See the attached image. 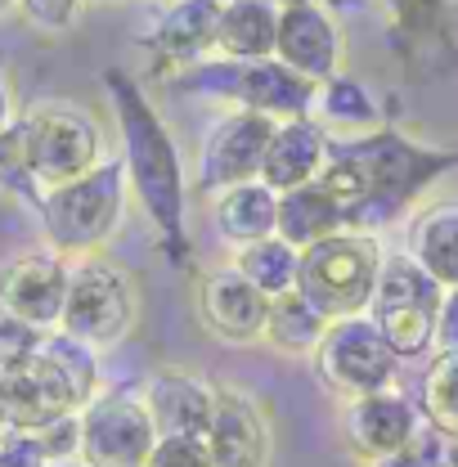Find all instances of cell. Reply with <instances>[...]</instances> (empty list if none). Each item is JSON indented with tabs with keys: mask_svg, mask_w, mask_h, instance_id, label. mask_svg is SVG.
<instances>
[{
	"mask_svg": "<svg viewBox=\"0 0 458 467\" xmlns=\"http://www.w3.org/2000/svg\"><path fill=\"white\" fill-rule=\"evenodd\" d=\"M458 167V149H422L401 130H373L355 140H328V162L319 184L342 202L346 225L373 234L401 216L404 207L436 180L441 171Z\"/></svg>",
	"mask_w": 458,
	"mask_h": 467,
	"instance_id": "cell-1",
	"label": "cell"
},
{
	"mask_svg": "<svg viewBox=\"0 0 458 467\" xmlns=\"http://www.w3.org/2000/svg\"><path fill=\"white\" fill-rule=\"evenodd\" d=\"M104 90L113 99V117H117V140H121V167H126V184H130V198L144 207L153 234L162 238V247L172 256H184V198H189V184H184V167H180V149H175L172 130L162 113L153 109V99L144 95V86L121 72L109 67L104 72Z\"/></svg>",
	"mask_w": 458,
	"mask_h": 467,
	"instance_id": "cell-2",
	"label": "cell"
},
{
	"mask_svg": "<svg viewBox=\"0 0 458 467\" xmlns=\"http://www.w3.org/2000/svg\"><path fill=\"white\" fill-rule=\"evenodd\" d=\"M126 198H130V184H126L121 158H104L95 171L77 175L58 189H46V198L36 207V221L46 230L50 252L68 256V261L99 252L121 230Z\"/></svg>",
	"mask_w": 458,
	"mask_h": 467,
	"instance_id": "cell-3",
	"label": "cell"
},
{
	"mask_svg": "<svg viewBox=\"0 0 458 467\" xmlns=\"http://www.w3.org/2000/svg\"><path fill=\"white\" fill-rule=\"evenodd\" d=\"M175 90L184 95H198V99H212V104H225L229 113H261L270 121H287V117H306L315 104V90L310 81L292 77L279 58H261V63H243V58H203L193 67H180L167 72Z\"/></svg>",
	"mask_w": 458,
	"mask_h": 467,
	"instance_id": "cell-4",
	"label": "cell"
},
{
	"mask_svg": "<svg viewBox=\"0 0 458 467\" xmlns=\"http://www.w3.org/2000/svg\"><path fill=\"white\" fill-rule=\"evenodd\" d=\"M382 243L378 234H359V230H342L315 247L301 252V265H297V292L333 324V319H355V315H369V301L378 288V275H382Z\"/></svg>",
	"mask_w": 458,
	"mask_h": 467,
	"instance_id": "cell-5",
	"label": "cell"
},
{
	"mask_svg": "<svg viewBox=\"0 0 458 467\" xmlns=\"http://www.w3.org/2000/svg\"><path fill=\"white\" fill-rule=\"evenodd\" d=\"M135 319H140V288L130 270L104 252L77 256L68 270V301H63L58 333L86 342L90 350H104L126 342Z\"/></svg>",
	"mask_w": 458,
	"mask_h": 467,
	"instance_id": "cell-6",
	"label": "cell"
},
{
	"mask_svg": "<svg viewBox=\"0 0 458 467\" xmlns=\"http://www.w3.org/2000/svg\"><path fill=\"white\" fill-rule=\"evenodd\" d=\"M441 301H445V288L409 252H396L382 261L378 288L369 301V319L382 333V342L396 350V359H418L436 347Z\"/></svg>",
	"mask_w": 458,
	"mask_h": 467,
	"instance_id": "cell-7",
	"label": "cell"
},
{
	"mask_svg": "<svg viewBox=\"0 0 458 467\" xmlns=\"http://www.w3.org/2000/svg\"><path fill=\"white\" fill-rule=\"evenodd\" d=\"M27 162L41 189H58L104 162L99 117L81 104H36L23 113Z\"/></svg>",
	"mask_w": 458,
	"mask_h": 467,
	"instance_id": "cell-8",
	"label": "cell"
},
{
	"mask_svg": "<svg viewBox=\"0 0 458 467\" xmlns=\"http://www.w3.org/2000/svg\"><path fill=\"white\" fill-rule=\"evenodd\" d=\"M396 368H401L396 350L382 342V333L373 328L369 315L333 319L324 328V342L315 347V373H319V382H328L346 400L391 391L396 387Z\"/></svg>",
	"mask_w": 458,
	"mask_h": 467,
	"instance_id": "cell-9",
	"label": "cell"
},
{
	"mask_svg": "<svg viewBox=\"0 0 458 467\" xmlns=\"http://www.w3.org/2000/svg\"><path fill=\"white\" fill-rule=\"evenodd\" d=\"M77 418H81L77 459L86 467H144L158 445L153 418L140 396H126V391L95 396Z\"/></svg>",
	"mask_w": 458,
	"mask_h": 467,
	"instance_id": "cell-10",
	"label": "cell"
},
{
	"mask_svg": "<svg viewBox=\"0 0 458 467\" xmlns=\"http://www.w3.org/2000/svg\"><path fill=\"white\" fill-rule=\"evenodd\" d=\"M275 58L284 63L292 77L324 86L342 72L346 36L333 18V9H324L319 0H292L279 9V41Z\"/></svg>",
	"mask_w": 458,
	"mask_h": 467,
	"instance_id": "cell-11",
	"label": "cell"
},
{
	"mask_svg": "<svg viewBox=\"0 0 458 467\" xmlns=\"http://www.w3.org/2000/svg\"><path fill=\"white\" fill-rule=\"evenodd\" d=\"M275 135V121L261 113H225L216 117V126L203 135L198 149V193H221L234 184H247L261 175L265 144Z\"/></svg>",
	"mask_w": 458,
	"mask_h": 467,
	"instance_id": "cell-12",
	"label": "cell"
},
{
	"mask_svg": "<svg viewBox=\"0 0 458 467\" xmlns=\"http://www.w3.org/2000/svg\"><path fill=\"white\" fill-rule=\"evenodd\" d=\"M68 270H72V261L50 247L14 256L0 270V306L9 315H18L23 324L55 333L63 319V301H68Z\"/></svg>",
	"mask_w": 458,
	"mask_h": 467,
	"instance_id": "cell-13",
	"label": "cell"
},
{
	"mask_svg": "<svg viewBox=\"0 0 458 467\" xmlns=\"http://www.w3.org/2000/svg\"><path fill=\"white\" fill-rule=\"evenodd\" d=\"M193 306H198V319L203 328L229 342V347H252L265 337V315H270V296L252 288L234 265L221 270H207L198 275V288H193Z\"/></svg>",
	"mask_w": 458,
	"mask_h": 467,
	"instance_id": "cell-14",
	"label": "cell"
},
{
	"mask_svg": "<svg viewBox=\"0 0 458 467\" xmlns=\"http://www.w3.org/2000/svg\"><path fill=\"white\" fill-rule=\"evenodd\" d=\"M207 450L216 467H270V418L261 400L243 387H216V405H212V431H207Z\"/></svg>",
	"mask_w": 458,
	"mask_h": 467,
	"instance_id": "cell-15",
	"label": "cell"
},
{
	"mask_svg": "<svg viewBox=\"0 0 458 467\" xmlns=\"http://www.w3.org/2000/svg\"><path fill=\"white\" fill-rule=\"evenodd\" d=\"M418 427H422V413L396 387L391 391H378V396L346 400V413H342L346 445H350L355 459H364L369 467L391 459L396 450H404Z\"/></svg>",
	"mask_w": 458,
	"mask_h": 467,
	"instance_id": "cell-16",
	"label": "cell"
},
{
	"mask_svg": "<svg viewBox=\"0 0 458 467\" xmlns=\"http://www.w3.org/2000/svg\"><path fill=\"white\" fill-rule=\"evenodd\" d=\"M144 409L153 418V431L158 441L162 436H180V441H203L207 445V431H212V405H216V387L203 382L198 373H184V368H162L149 378L144 387Z\"/></svg>",
	"mask_w": 458,
	"mask_h": 467,
	"instance_id": "cell-17",
	"label": "cell"
},
{
	"mask_svg": "<svg viewBox=\"0 0 458 467\" xmlns=\"http://www.w3.org/2000/svg\"><path fill=\"white\" fill-rule=\"evenodd\" d=\"M216 18H221V0H167L153 32L144 36L162 77L216 55Z\"/></svg>",
	"mask_w": 458,
	"mask_h": 467,
	"instance_id": "cell-18",
	"label": "cell"
},
{
	"mask_svg": "<svg viewBox=\"0 0 458 467\" xmlns=\"http://www.w3.org/2000/svg\"><path fill=\"white\" fill-rule=\"evenodd\" d=\"M68 413H81V409L41 355L27 368L0 378V431H41Z\"/></svg>",
	"mask_w": 458,
	"mask_h": 467,
	"instance_id": "cell-19",
	"label": "cell"
},
{
	"mask_svg": "<svg viewBox=\"0 0 458 467\" xmlns=\"http://www.w3.org/2000/svg\"><path fill=\"white\" fill-rule=\"evenodd\" d=\"M328 130L315 121V117H287V121H275V135L265 144V158H261V184H270L275 193H287V189H301V184H315L324 175V162H328Z\"/></svg>",
	"mask_w": 458,
	"mask_h": 467,
	"instance_id": "cell-20",
	"label": "cell"
},
{
	"mask_svg": "<svg viewBox=\"0 0 458 467\" xmlns=\"http://www.w3.org/2000/svg\"><path fill=\"white\" fill-rule=\"evenodd\" d=\"M212 221L216 234L225 238L229 247H247V243H261V238H275L279 225V193L261 180H247V184H234L212 193Z\"/></svg>",
	"mask_w": 458,
	"mask_h": 467,
	"instance_id": "cell-21",
	"label": "cell"
},
{
	"mask_svg": "<svg viewBox=\"0 0 458 467\" xmlns=\"http://www.w3.org/2000/svg\"><path fill=\"white\" fill-rule=\"evenodd\" d=\"M279 41V5L265 0H225L221 18H216V55L243 58V63H261L275 58Z\"/></svg>",
	"mask_w": 458,
	"mask_h": 467,
	"instance_id": "cell-22",
	"label": "cell"
},
{
	"mask_svg": "<svg viewBox=\"0 0 458 467\" xmlns=\"http://www.w3.org/2000/svg\"><path fill=\"white\" fill-rule=\"evenodd\" d=\"M342 230H350L342 202L319 180L279 193V225H275V234L284 238L287 247L306 252V247H315V243H324V238H333V234H342Z\"/></svg>",
	"mask_w": 458,
	"mask_h": 467,
	"instance_id": "cell-23",
	"label": "cell"
},
{
	"mask_svg": "<svg viewBox=\"0 0 458 467\" xmlns=\"http://www.w3.org/2000/svg\"><path fill=\"white\" fill-rule=\"evenodd\" d=\"M409 256L445 292L458 288V198H441L413 216Z\"/></svg>",
	"mask_w": 458,
	"mask_h": 467,
	"instance_id": "cell-24",
	"label": "cell"
},
{
	"mask_svg": "<svg viewBox=\"0 0 458 467\" xmlns=\"http://www.w3.org/2000/svg\"><path fill=\"white\" fill-rule=\"evenodd\" d=\"M310 117L333 135V140H355V135H373L382 130V109L378 99L369 95L364 81L338 72L333 81H324L315 90V104H310Z\"/></svg>",
	"mask_w": 458,
	"mask_h": 467,
	"instance_id": "cell-25",
	"label": "cell"
},
{
	"mask_svg": "<svg viewBox=\"0 0 458 467\" xmlns=\"http://www.w3.org/2000/svg\"><path fill=\"white\" fill-rule=\"evenodd\" d=\"M324 328H328V319L292 288L270 301L265 337H261V342H270V347L284 350V355H315V347L324 342Z\"/></svg>",
	"mask_w": 458,
	"mask_h": 467,
	"instance_id": "cell-26",
	"label": "cell"
},
{
	"mask_svg": "<svg viewBox=\"0 0 458 467\" xmlns=\"http://www.w3.org/2000/svg\"><path fill=\"white\" fill-rule=\"evenodd\" d=\"M297 265H301V252L287 247L284 238H261V243H247L234 252V270L261 292V296H284V292L297 288Z\"/></svg>",
	"mask_w": 458,
	"mask_h": 467,
	"instance_id": "cell-27",
	"label": "cell"
},
{
	"mask_svg": "<svg viewBox=\"0 0 458 467\" xmlns=\"http://www.w3.org/2000/svg\"><path fill=\"white\" fill-rule=\"evenodd\" d=\"M50 368L58 373V382L72 391V400L77 409H86L95 396H99V364H95V350L86 347V342H77V337H68V333H46V342L36 350Z\"/></svg>",
	"mask_w": 458,
	"mask_h": 467,
	"instance_id": "cell-28",
	"label": "cell"
},
{
	"mask_svg": "<svg viewBox=\"0 0 458 467\" xmlns=\"http://www.w3.org/2000/svg\"><path fill=\"white\" fill-rule=\"evenodd\" d=\"M422 422L432 431H441L445 441H458V355L454 350H436V359L422 373Z\"/></svg>",
	"mask_w": 458,
	"mask_h": 467,
	"instance_id": "cell-29",
	"label": "cell"
},
{
	"mask_svg": "<svg viewBox=\"0 0 458 467\" xmlns=\"http://www.w3.org/2000/svg\"><path fill=\"white\" fill-rule=\"evenodd\" d=\"M0 193L23 202V207H41L46 189L36 184L32 162H27V140H23V117H14L5 130H0Z\"/></svg>",
	"mask_w": 458,
	"mask_h": 467,
	"instance_id": "cell-30",
	"label": "cell"
},
{
	"mask_svg": "<svg viewBox=\"0 0 458 467\" xmlns=\"http://www.w3.org/2000/svg\"><path fill=\"white\" fill-rule=\"evenodd\" d=\"M41 342H46V333H41V328L23 324L18 315H9V310L0 306V378H9V373L27 368V364L36 359Z\"/></svg>",
	"mask_w": 458,
	"mask_h": 467,
	"instance_id": "cell-31",
	"label": "cell"
},
{
	"mask_svg": "<svg viewBox=\"0 0 458 467\" xmlns=\"http://www.w3.org/2000/svg\"><path fill=\"white\" fill-rule=\"evenodd\" d=\"M373 467H450V441L422 422V427L409 436L404 450H396L391 459H382V463H373Z\"/></svg>",
	"mask_w": 458,
	"mask_h": 467,
	"instance_id": "cell-32",
	"label": "cell"
},
{
	"mask_svg": "<svg viewBox=\"0 0 458 467\" xmlns=\"http://www.w3.org/2000/svg\"><path fill=\"white\" fill-rule=\"evenodd\" d=\"M445 5L450 0H387V9L404 36H432L445 18Z\"/></svg>",
	"mask_w": 458,
	"mask_h": 467,
	"instance_id": "cell-33",
	"label": "cell"
},
{
	"mask_svg": "<svg viewBox=\"0 0 458 467\" xmlns=\"http://www.w3.org/2000/svg\"><path fill=\"white\" fill-rule=\"evenodd\" d=\"M81 5L86 0H18L23 18L41 32H68L81 23Z\"/></svg>",
	"mask_w": 458,
	"mask_h": 467,
	"instance_id": "cell-34",
	"label": "cell"
},
{
	"mask_svg": "<svg viewBox=\"0 0 458 467\" xmlns=\"http://www.w3.org/2000/svg\"><path fill=\"white\" fill-rule=\"evenodd\" d=\"M144 467H216L212 463V450L203 441H180V436H162L149 454Z\"/></svg>",
	"mask_w": 458,
	"mask_h": 467,
	"instance_id": "cell-35",
	"label": "cell"
},
{
	"mask_svg": "<svg viewBox=\"0 0 458 467\" xmlns=\"http://www.w3.org/2000/svg\"><path fill=\"white\" fill-rule=\"evenodd\" d=\"M0 467H50V454L32 431H0Z\"/></svg>",
	"mask_w": 458,
	"mask_h": 467,
	"instance_id": "cell-36",
	"label": "cell"
},
{
	"mask_svg": "<svg viewBox=\"0 0 458 467\" xmlns=\"http://www.w3.org/2000/svg\"><path fill=\"white\" fill-rule=\"evenodd\" d=\"M436 347L441 350H454L458 355V288L445 292L441 301V319H436Z\"/></svg>",
	"mask_w": 458,
	"mask_h": 467,
	"instance_id": "cell-37",
	"label": "cell"
},
{
	"mask_svg": "<svg viewBox=\"0 0 458 467\" xmlns=\"http://www.w3.org/2000/svg\"><path fill=\"white\" fill-rule=\"evenodd\" d=\"M14 121V86H9V67L0 58V130Z\"/></svg>",
	"mask_w": 458,
	"mask_h": 467,
	"instance_id": "cell-38",
	"label": "cell"
},
{
	"mask_svg": "<svg viewBox=\"0 0 458 467\" xmlns=\"http://www.w3.org/2000/svg\"><path fill=\"white\" fill-rule=\"evenodd\" d=\"M450 467H458V441H450Z\"/></svg>",
	"mask_w": 458,
	"mask_h": 467,
	"instance_id": "cell-39",
	"label": "cell"
},
{
	"mask_svg": "<svg viewBox=\"0 0 458 467\" xmlns=\"http://www.w3.org/2000/svg\"><path fill=\"white\" fill-rule=\"evenodd\" d=\"M50 467H86L81 459H63V463H50Z\"/></svg>",
	"mask_w": 458,
	"mask_h": 467,
	"instance_id": "cell-40",
	"label": "cell"
},
{
	"mask_svg": "<svg viewBox=\"0 0 458 467\" xmlns=\"http://www.w3.org/2000/svg\"><path fill=\"white\" fill-rule=\"evenodd\" d=\"M14 5H18V0H0V14H5V9H14Z\"/></svg>",
	"mask_w": 458,
	"mask_h": 467,
	"instance_id": "cell-41",
	"label": "cell"
},
{
	"mask_svg": "<svg viewBox=\"0 0 458 467\" xmlns=\"http://www.w3.org/2000/svg\"><path fill=\"white\" fill-rule=\"evenodd\" d=\"M221 5H225V0H221ZM265 5H279V9H284V5H292V0H265Z\"/></svg>",
	"mask_w": 458,
	"mask_h": 467,
	"instance_id": "cell-42",
	"label": "cell"
}]
</instances>
